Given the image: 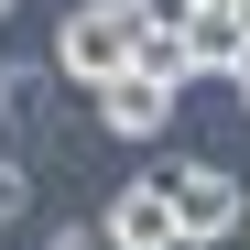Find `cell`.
Returning <instances> with one entry per match:
<instances>
[{
	"label": "cell",
	"mask_w": 250,
	"mask_h": 250,
	"mask_svg": "<svg viewBox=\"0 0 250 250\" xmlns=\"http://www.w3.org/2000/svg\"><path fill=\"white\" fill-rule=\"evenodd\" d=\"M131 44H142L131 0H76V11L55 22V76H76V87H109V76L131 65Z\"/></svg>",
	"instance_id": "6da1fadb"
},
{
	"label": "cell",
	"mask_w": 250,
	"mask_h": 250,
	"mask_svg": "<svg viewBox=\"0 0 250 250\" xmlns=\"http://www.w3.org/2000/svg\"><path fill=\"white\" fill-rule=\"evenodd\" d=\"M163 196H174V239L185 250H218V239H239V174H218V163H174L163 174Z\"/></svg>",
	"instance_id": "7a4b0ae2"
},
{
	"label": "cell",
	"mask_w": 250,
	"mask_h": 250,
	"mask_svg": "<svg viewBox=\"0 0 250 250\" xmlns=\"http://www.w3.org/2000/svg\"><path fill=\"white\" fill-rule=\"evenodd\" d=\"M87 98H98V120H109L120 142H163V131H174V98H185V87H163V76L120 65L109 87H87Z\"/></svg>",
	"instance_id": "3957f363"
},
{
	"label": "cell",
	"mask_w": 250,
	"mask_h": 250,
	"mask_svg": "<svg viewBox=\"0 0 250 250\" xmlns=\"http://www.w3.org/2000/svg\"><path fill=\"white\" fill-rule=\"evenodd\" d=\"M98 239H109V250H185V239H174V196H163V174H152V185H120L109 218H98Z\"/></svg>",
	"instance_id": "277c9868"
},
{
	"label": "cell",
	"mask_w": 250,
	"mask_h": 250,
	"mask_svg": "<svg viewBox=\"0 0 250 250\" xmlns=\"http://www.w3.org/2000/svg\"><path fill=\"white\" fill-rule=\"evenodd\" d=\"M239 44H250V33H239L229 0H196V22H185V65H196V76H229V65H239Z\"/></svg>",
	"instance_id": "5b68a950"
},
{
	"label": "cell",
	"mask_w": 250,
	"mask_h": 250,
	"mask_svg": "<svg viewBox=\"0 0 250 250\" xmlns=\"http://www.w3.org/2000/svg\"><path fill=\"white\" fill-rule=\"evenodd\" d=\"M131 22H142V33H185V22H196V0H131Z\"/></svg>",
	"instance_id": "8992f818"
},
{
	"label": "cell",
	"mask_w": 250,
	"mask_h": 250,
	"mask_svg": "<svg viewBox=\"0 0 250 250\" xmlns=\"http://www.w3.org/2000/svg\"><path fill=\"white\" fill-rule=\"evenodd\" d=\"M22 196H33V185H22V163H11V152H0V229H11V218H22Z\"/></svg>",
	"instance_id": "52a82bcc"
},
{
	"label": "cell",
	"mask_w": 250,
	"mask_h": 250,
	"mask_svg": "<svg viewBox=\"0 0 250 250\" xmlns=\"http://www.w3.org/2000/svg\"><path fill=\"white\" fill-rule=\"evenodd\" d=\"M44 250H109V239H98V229H76V218H65V229H55Z\"/></svg>",
	"instance_id": "ba28073f"
},
{
	"label": "cell",
	"mask_w": 250,
	"mask_h": 250,
	"mask_svg": "<svg viewBox=\"0 0 250 250\" xmlns=\"http://www.w3.org/2000/svg\"><path fill=\"white\" fill-rule=\"evenodd\" d=\"M229 76H239V98H250V44H239V65H229Z\"/></svg>",
	"instance_id": "9c48e42d"
},
{
	"label": "cell",
	"mask_w": 250,
	"mask_h": 250,
	"mask_svg": "<svg viewBox=\"0 0 250 250\" xmlns=\"http://www.w3.org/2000/svg\"><path fill=\"white\" fill-rule=\"evenodd\" d=\"M229 11H239V33H250V0H229Z\"/></svg>",
	"instance_id": "30bf717a"
},
{
	"label": "cell",
	"mask_w": 250,
	"mask_h": 250,
	"mask_svg": "<svg viewBox=\"0 0 250 250\" xmlns=\"http://www.w3.org/2000/svg\"><path fill=\"white\" fill-rule=\"evenodd\" d=\"M239 250H250V218H239Z\"/></svg>",
	"instance_id": "8fae6325"
},
{
	"label": "cell",
	"mask_w": 250,
	"mask_h": 250,
	"mask_svg": "<svg viewBox=\"0 0 250 250\" xmlns=\"http://www.w3.org/2000/svg\"><path fill=\"white\" fill-rule=\"evenodd\" d=\"M0 11H11V0H0Z\"/></svg>",
	"instance_id": "7c38bea8"
}]
</instances>
